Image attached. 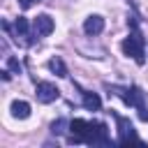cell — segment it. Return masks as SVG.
<instances>
[{
  "instance_id": "6da1fadb",
  "label": "cell",
  "mask_w": 148,
  "mask_h": 148,
  "mask_svg": "<svg viewBox=\"0 0 148 148\" xmlns=\"http://www.w3.org/2000/svg\"><path fill=\"white\" fill-rule=\"evenodd\" d=\"M67 143L76 146V143H88V146H111V136H109V127L102 120H81L74 118L69 120V136Z\"/></svg>"
},
{
  "instance_id": "7a4b0ae2",
  "label": "cell",
  "mask_w": 148,
  "mask_h": 148,
  "mask_svg": "<svg viewBox=\"0 0 148 148\" xmlns=\"http://www.w3.org/2000/svg\"><path fill=\"white\" fill-rule=\"evenodd\" d=\"M104 90H109V95L120 97L127 106H134L139 111V120L148 123V106H146V92L132 83V86H118V83H104Z\"/></svg>"
},
{
  "instance_id": "3957f363",
  "label": "cell",
  "mask_w": 148,
  "mask_h": 148,
  "mask_svg": "<svg viewBox=\"0 0 148 148\" xmlns=\"http://www.w3.org/2000/svg\"><path fill=\"white\" fill-rule=\"evenodd\" d=\"M127 23H130V37L123 42V53L130 56V58H134L136 65H143V62H146V37H143V32H141V28H139L136 9H134V14L127 18Z\"/></svg>"
},
{
  "instance_id": "277c9868",
  "label": "cell",
  "mask_w": 148,
  "mask_h": 148,
  "mask_svg": "<svg viewBox=\"0 0 148 148\" xmlns=\"http://www.w3.org/2000/svg\"><path fill=\"white\" fill-rule=\"evenodd\" d=\"M111 116H113V120L118 123V139H116V143L118 146H127V143H143L141 139H139V134H136V130H134V125L130 123V118H125V116H120V113H116L113 109L109 111Z\"/></svg>"
},
{
  "instance_id": "5b68a950",
  "label": "cell",
  "mask_w": 148,
  "mask_h": 148,
  "mask_svg": "<svg viewBox=\"0 0 148 148\" xmlns=\"http://www.w3.org/2000/svg\"><path fill=\"white\" fill-rule=\"evenodd\" d=\"M53 28H56V23H53V18L49 16V14H39L35 21H32V35L39 39V37H46V35H51L53 32Z\"/></svg>"
},
{
  "instance_id": "8992f818",
  "label": "cell",
  "mask_w": 148,
  "mask_h": 148,
  "mask_svg": "<svg viewBox=\"0 0 148 148\" xmlns=\"http://www.w3.org/2000/svg\"><path fill=\"white\" fill-rule=\"evenodd\" d=\"M37 99L42 102V104H51V102H56L58 97H60V90L53 86V83H49V81H42V83H37Z\"/></svg>"
},
{
  "instance_id": "52a82bcc",
  "label": "cell",
  "mask_w": 148,
  "mask_h": 148,
  "mask_svg": "<svg viewBox=\"0 0 148 148\" xmlns=\"http://www.w3.org/2000/svg\"><path fill=\"white\" fill-rule=\"evenodd\" d=\"M74 88L81 92V99H83V106L88 109V111H99L102 109V99H99V95L97 92H90V90H86V88H81L76 81H74Z\"/></svg>"
},
{
  "instance_id": "ba28073f",
  "label": "cell",
  "mask_w": 148,
  "mask_h": 148,
  "mask_svg": "<svg viewBox=\"0 0 148 148\" xmlns=\"http://www.w3.org/2000/svg\"><path fill=\"white\" fill-rule=\"evenodd\" d=\"M102 30H104V18H102L99 14H92V16H88V18L83 21V32H86V35L95 37V35H99Z\"/></svg>"
},
{
  "instance_id": "9c48e42d",
  "label": "cell",
  "mask_w": 148,
  "mask_h": 148,
  "mask_svg": "<svg viewBox=\"0 0 148 148\" xmlns=\"http://www.w3.org/2000/svg\"><path fill=\"white\" fill-rule=\"evenodd\" d=\"M18 37H30V23L25 16H18L14 21V39L18 42ZM30 42H35V37H30Z\"/></svg>"
},
{
  "instance_id": "30bf717a",
  "label": "cell",
  "mask_w": 148,
  "mask_h": 148,
  "mask_svg": "<svg viewBox=\"0 0 148 148\" xmlns=\"http://www.w3.org/2000/svg\"><path fill=\"white\" fill-rule=\"evenodd\" d=\"M9 111H12V116H14V118L25 120V118L30 116V104H28V102H23V99H14V102H12V106H9Z\"/></svg>"
},
{
  "instance_id": "8fae6325",
  "label": "cell",
  "mask_w": 148,
  "mask_h": 148,
  "mask_svg": "<svg viewBox=\"0 0 148 148\" xmlns=\"http://www.w3.org/2000/svg\"><path fill=\"white\" fill-rule=\"evenodd\" d=\"M49 69H51L56 76H60V79H67V76H69L67 65H65V60H62L60 56H53V58L49 60Z\"/></svg>"
},
{
  "instance_id": "7c38bea8",
  "label": "cell",
  "mask_w": 148,
  "mask_h": 148,
  "mask_svg": "<svg viewBox=\"0 0 148 148\" xmlns=\"http://www.w3.org/2000/svg\"><path fill=\"white\" fill-rule=\"evenodd\" d=\"M65 132H69V120H67V118H58V120H53V125H51V134H53V136H60V134H65Z\"/></svg>"
},
{
  "instance_id": "4fadbf2b",
  "label": "cell",
  "mask_w": 148,
  "mask_h": 148,
  "mask_svg": "<svg viewBox=\"0 0 148 148\" xmlns=\"http://www.w3.org/2000/svg\"><path fill=\"white\" fill-rule=\"evenodd\" d=\"M7 69L12 74H21V62H18L16 56H7Z\"/></svg>"
},
{
  "instance_id": "5bb4252c",
  "label": "cell",
  "mask_w": 148,
  "mask_h": 148,
  "mask_svg": "<svg viewBox=\"0 0 148 148\" xmlns=\"http://www.w3.org/2000/svg\"><path fill=\"white\" fill-rule=\"evenodd\" d=\"M37 2H42V0H18V5H21L23 9H30V7L37 5Z\"/></svg>"
},
{
  "instance_id": "9a60e30c",
  "label": "cell",
  "mask_w": 148,
  "mask_h": 148,
  "mask_svg": "<svg viewBox=\"0 0 148 148\" xmlns=\"http://www.w3.org/2000/svg\"><path fill=\"white\" fill-rule=\"evenodd\" d=\"M12 79V72L9 69H2V81H9Z\"/></svg>"
}]
</instances>
